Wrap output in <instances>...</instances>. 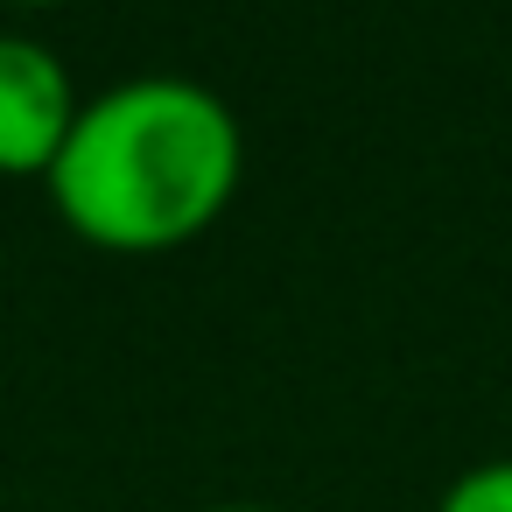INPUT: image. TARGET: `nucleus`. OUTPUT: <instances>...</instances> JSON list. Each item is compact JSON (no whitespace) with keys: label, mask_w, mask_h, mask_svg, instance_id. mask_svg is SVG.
Wrapping results in <instances>:
<instances>
[{"label":"nucleus","mask_w":512,"mask_h":512,"mask_svg":"<svg viewBox=\"0 0 512 512\" xmlns=\"http://www.w3.org/2000/svg\"><path fill=\"white\" fill-rule=\"evenodd\" d=\"M246 176L239 113L176 71L120 78L78 106V127L43 176L57 218L99 253H176L204 239Z\"/></svg>","instance_id":"nucleus-1"},{"label":"nucleus","mask_w":512,"mask_h":512,"mask_svg":"<svg viewBox=\"0 0 512 512\" xmlns=\"http://www.w3.org/2000/svg\"><path fill=\"white\" fill-rule=\"evenodd\" d=\"M78 106L85 99L50 43L0 29V176H50Z\"/></svg>","instance_id":"nucleus-2"},{"label":"nucleus","mask_w":512,"mask_h":512,"mask_svg":"<svg viewBox=\"0 0 512 512\" xmlns=\"http://www.w3.org/2000/svg\"><path fill=\"white\" fill-rule=\"evenodd\" d=\"M435 512H512V456L470 463V470L435 498Z\"/></svg>","instance_id":"nucleus-3"},{"label":"nucleus","mask_w":512,"mask_h":512,"mask_svg":"<svg viewBox=\"0 0 512 512\" xmlns=\"http://www.w3.org/2000/svg\"><path fill=\"white\" fill-rule=\"evenodd\" d=\"M0 8H71V0H0Z\"/></svg>","instance_id":"nucleus-4"},{"label":"nucleus","mask_w":512,"mask_h":512,"mask_svg":"<svg viewBox=\"0 0 512 512\" xmlns=\"http://www.w3.org/2000/svg\"><path fill=\"white\" fill-rule=\"evenodd\" d=\"M204 512H281V505H204Z\"/></svg>","instance_id":"nucleus-5"}]
</instances>
